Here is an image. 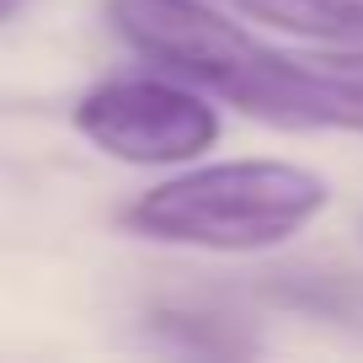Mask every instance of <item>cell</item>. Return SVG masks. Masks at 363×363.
I'll list each match as a JSON object with an SVG mask.
<instances>
[{"label":"cell","mask_w":363,"mask_h":363,"mask_svg":"<svg viewBox=\"0 0 363 363\" xmlns=\"http://www.w3.org/2000/svg\"><path fill=\"white\" fill-rule=\"evenodd\" d=\"M331 203L320 171L294 160H214L155 182L123 208V225L160 246L193 251H272L294 240Z\"/></svg>","instance_id":"6da1fadb"},{"label":"cell","mask_w":363,"mask_h":363,"mask_svg":"<svg viewBox=\"0 0 363 363\" xmlns=\"http://www.w3.org/2000/svg\"><path fill=\"white\" fill-rule=\"evenodd\" d=\"M113 33L139 59L272 128L294 123L299 54L267 48L208 0H107Z\"/></svg>","instance_id":"7a4b0ae2"},{"label":"cell","mask_w":363,"mask_h":363,"mask_svg":"<svg viewBox=\"0 0 363 363\" xmlns=\"http://www.w3.org/2000/svg\"><path fill=\"white\" fill-rule=\"evenodd\" d=\"M75 134L123 166H187L219 139V113L177 75H113L75 102Z\"/></svg>","instance_id":"3957f363"},{"label":"cell","mask_w":363,"mask_h":363,"mask_svg":"<svg viewBox=\"0 0 363 363\" xmlns=\"http://www.w3.org/2000/svg\"><path fill=\"white\" fill-rule=\"evenodd\" d=\"M235 11L315 43H363V0H235Z\"/></svg>","instance_id":"277c9868"},{"label":"cell","mask_w":363,"mask_h":363,"mask_svg":"<svg viewBox=\"0 0 363 363\" xmlns=\"http://www.w3.org/2000/svg\"><path fill=\"white\" fill-rule=\"evenodd\" d=\"M262 294L272 305H289V310H305V315L320 320H342V326H358L363 331V278L358 272H272Z\"/></svg>","instance_id":"5b68a950"},{"label":"cell","mask_w":363,"mask_h":363,"mask_svg":"<svg viewBox=\"0 0 363 363\" xmlns=\"http://www.w3.org/2000/svg\"><path fill=\"white\" fill-rule=\"evenodd\" d=\"M150 331L177 342V347H187V352H246L251 347L246 337L225 331V320L203 315V310H155V315H150Z\"/></svg>","instance_id":"8992f818"},{"label":"cell","mask_w":363,"mask_h":363,"mask_svg":"<svg viewBox=\"0 0 363 363\" xmlns=\"http://www.w3.org/2000/svg\"><path fill=\"white\" fill-rule=\"evenodd\" d=\"M22 6H27V0H0V27L11 22V16H16V11H22Z\"/></svg>","instance_id":"52a82bcc"}]
</instances>
